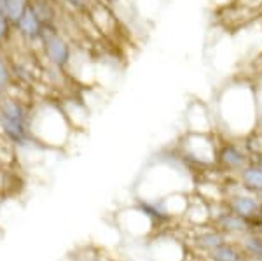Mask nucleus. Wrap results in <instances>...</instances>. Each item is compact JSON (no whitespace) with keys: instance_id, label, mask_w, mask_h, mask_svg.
Masks as SVG:
<instances>
[{"instance_id":"nucleus-21","label":"nucleus","mask_w":262,"mask_h":261,"mask_svg":"<svg viewBox=\"0 0 262 261\" xmlns=\"http://www.w3.org/2000/svg\"><path fill=\"white\" fill-rule=\"evenodd\" d=\"M0 109H2V102H0Z\"/></svg>"},{"instance_id":"nucleus-16","label":"nucleus","mask_w":262,"mask_h":261,"mask_svg":"<svg viewBox=\"0 0 262 261\" xmlns=\"http://www.w3.org/2000/svg\"><path fill=\"white\" fill-rule=\"evenodd\" d=\"M7 30H9V19L6 18V14H4V11L0 9V41L6 39Z\"/></svg>"},{"instance_id":"nucleus-15","label":"nucleus","mask_w":262,"mask_h":261,"mask_svg":"<svg viewBox=\"0 0 262 261\" xmlns=\"http://www.w3.org/2000/svg\"><path fill=\"white\" fill-rule=\"evenodd\" d=\"M9 69H7V65L4 63V60L0 58V90H4V88L9 84Z\"/></svg>"},{"instance_id":"nucleus-1","label":"nucleus","mask_w":262,"mask_h":261,"mask_svg":"<svg viewBox=\"0 0 262 261\" xmlns=\"http://www.w3.org/2000/svg\"><path fill=\"white\" fill-rule=\"evenodd\" d=\"M217 123L226 133L224 138L238 140L253 135L260 125L255 84L234 81L224 88L217 96Z\"/></svg>"},{"instance_id":"nucleus-12","label":"nucleus","mask_w":262,"mask_h":261,"mask_svg":"<svg viewBox=\"0 0 262 261\" xmlns=\"http://www.w3.org/2000/svg\"><path fill=\"white\" fill-rule=\"evenodd\" d=\"M18 28L25 37H28V39H37V37H40L42 28L44 27H42V19L37 16L35 9L28 7V9L25 11V14L21 16V19L18 21Z\"/></svg>"},{"instance_id":"nucleus-14","label":"nucleus","mask_w":262,"mask_h":261,"mask_svg":"<svg viewBox=\"0 0 262 261\" xmlns=\"http://www.w3.org/2000/svg\"><path fill=\"white\" fill-rule=\"evenodd\" d=\"M0 9L4 11L6 18L9 19V23L18 25L21 16H23L25 11L28 9V4H27V0H2Z\"/></svg>"},{"instance_id":"nucleus-17","label":"nucleus","mask_w":262,"mask_h":261,"mask_svg":"<svg viewBox=\"0 0 262 261\" xmlns=\"http://www.w3.org/2000/svg\"><path fill=\"white\" fill-rule=\"evenodd\" d=\"M65 2H69L70 6H74V7H82L84 4H86V0H65Z\"/></svg>"},{"instance_id":"nucleus-18","label":"nucleus","mask_w":262,"mask_h":261,"mask_svg":"<svg viewBox=\"0 0 262 261\" xmlns=\"http://www.w3.org/2000/svg\"><path fill=\"white\" fill-rule=\"evenodd\" d=\"M243 2H247V4H248V6H250V4H253V2H255V4H259V2H260V0H243Z\"/></svg>"},{"instance_id":"nucleus-8","label":"nucleus","mask_w":262,"mask_h":261,"mask_svg":"<svg viewBox=\"0 0 262 261\" xmlns=\"http://www.w3.org/2000/svg\"><path fill=\"white\" fill-rule=\"evenodd\" d=\"M213 209L210 205V202L203 198L201 195H191V202L189 207L184 214V219L192 225L194 228H203V226H210L213 219Z\"/></svg>"},{"instance_id":"nucleus-19","label":"nucleus","mask_w":262,"mask_h":261,"mask_svg":"<svg viewBox=\"0 0 262 261\" xmlns=\"http://www.w3.org/2000/svg\"><path fill=\"white\" fill-rule=\"evenodd\" d=\"M247 261H262V258H247Z\"/></svg>"},{"instance_id":"nucleus-10","label":"nucleus","mask_w":262,"mask_h":261,"mask_svg":"<svg viewBox=\"0 0 262 261\" xmlns=\"http://www.w3.org/2000/svg\"><path fill=\"white\" fill-rule=\"evenodd\" d=\"M238 183L243 191L259 195V193H262V167L255 165V163L245 167L238 174Z\"/></svg>"},{"instance_id":"nucleus-6","label":"nucleus","mask_w":262,"mask_h":261,"mask_svg":"<svg viewBox=\"0 0 262 261\" xmlns=\"http://www.w3.org/2000/svg\"><path fill=\"white\" fill-rule=\"evenodd\" d=\"M212 226L213 228H217L221 233L226 235L229 240H238L242 235L253 230L252 225L247 219H243V217L232 214L231 210H227L226 207H224V210H221V212L213 214Z\"/></svg>"},{"instance_id":"nucleus-3","label":"nucleus","mask_w":262,"mask_h":261,"mask_svg":"<svg viewBox=\"0 0 262 261\" xmlns=\"http://www.w3.org/2000/svg\"><path fill=\"white\" fill-rule=\"evenodd\" d=\"M252 163V154L247 147L238 144L231 138H221L217 146V159L215 168L226 172V174H236Z\"/></svg>"},{"instance_id":"nucleus-13","label":"nucleus","mask_w":262,"mask_h":261,"mask_svg":"<svg viewBox=\"0 0 262 261\" xmlns=\"http://www.w3.org/2000/svg\"><path fill=\"white\" fill-rule=\"evenodd\" d=\"M247 258H262V230H252L236 240Z\"/></svg>"},{"instance_id":"nucleus-20","label":"nucleus","mask_w":262,"mask_h":261,"mask_svg":"<svg viewBox=\"0 0 262 261\" xmlns=\"http://www.w3.org/2000/svg\"><path fill=\"white\" fill-rule=\"evenodd\" d=\"M257 198H259V202L262 204V193H259V195H257Z\"/></svg>"},{"instance_id":"nucleus-11","label":"nucleus","mask_w":262,"mask_h":261,"mask_svg":"<svg viewBox=\"0 0 262 261\" xmlns=\"http://www.w3.org/2000/svg\"><path fill=\"white\" fill-rule=\"evenodd\" d=\"M208 261H247V254L236 240H227L221 247L205 254Z\"/></svg>"},{"instance_id":"nucleus-7","label":"nucleus","mask_w":262,"mask_h":261,"mask_svg":"<svg viewBox=\"0 0 262 261\" xmlns=\"http://www.w3.org/2000/svg\"><path fill=\"white\" fill-rule=\"evenodd\" d=\"M42 42H44V49L48 54L49 62L56 67H67L70 62V48L65 41L58 35L56 32H51L42 28Z\"/></svg>"},{"instance_id":"nucleus-9","label":"nucleus","mask_w":262,"mask_h":261,"mask_svg":"<svg viewBox=\"0 0 262 261\" xmlns=\"http://www.w3.org/2000/svg\"><path fill=\"white\" fill-rule=\"evenodd\" d=\"M194 230H198V233H194L192 246L194 249H198L203 254H208V252H212L213 249H217V247H221L222 244L229 240L226 235L221 233L217 228H213L212 225L203 226V228H194Z\"/></svg>"},{"instance_id":"nucleus-4","label":"nucleus","mask_w":262,"mask_h":261,"mask_svg":"<svg viewBox=\"0 0 262 261\" xmlns=\"http://www.w3.org/2000/svg\"><path fill=\"white\" fill-rule=\"evenodd\" d=\"M224 207L231 210L232 214L243 217L252 225L253 230H262V204L257 198V195L252 193H229L227 198L224 200Z\"/></svg>"},{"instance_id":"nucleus-5","label":"nucleus","mask_w":262,"mask_h":261,"mask_svg":"<svg viewBox=\"0 0 262 261\" xmlns=\"http://www.w3.org/2000/svg\"><path fill=\"white\" fill-rule=\"evenodd\" d=\"M117 223H119L121 231H124L129 237H149L156 230V226L135 205L122 209L119 217H117Z\"/></svg>"},{"instance_id":"nucleus-2","label":"nucleus","mask_w":262,"mask_h":261,"mask_svg":"<svg viewBox=\"0 0 262 261\" xmlns=\"http://www.w3.org/2000/svg\"><path fill=\"white\" fill-rule=\"evenodd\" d=\"M217 146L219 142L212 137V133L189 132L180 140L179 151L184 163H192L194 167L208 168V167H215Z\"/></svg>"}]
</instances>
